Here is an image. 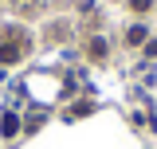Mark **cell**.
<instances>
[{
    "label": "cell",
    "mask_w": 157,
    "mask_h": 149,
    "mask_svg": "<svg viewBox=\"0 0 157 149\" xmlns=\"http://www.w3.org/2000/svg\"><path fill=\"white\" fill-rule=\"evenodd\" d=\"M20 51H24V47H20V39H16V36L0 39V63H4V67H12V63H20Z\"/></svg>",
    "instance_id": "obj_1"
},
{
    "label": "cell",
    "mask_w": 157,
    "mask_h": 149,
    "mask_svg": "<svg viewBox=\"0 0 157 149\" xmlns=\"http://www.w3.org/2000/svg\"><path fill=\"white\" fill-rule=\"evenodd\" d=\"M86 51H90V59H106V51H110V47H106V39H102V36H94L90 43H86Z\"/></svg>",
    "instance_id": "obj_3"
},
{
    "label": "cell",
    "mask_w": 157,
    "mask_h": 149,
    "mask_svg": "<svg viewBox=\"0 0 157 149\" xmlns=\"http://www.w3.org/2000/svg\"><path fill=\"white\" fill-rule=\"evenodd\" d=\"M153 4H157V0H130V8H134V12H149Z\"/></svg>",
    "instance_id": "obj_5"
},
{
    "label": "cell",
    "mask_w": 157,
    "mask_h": 149,
    "mask_svg": "<svg viewBox=\"0 0 157 149\" xmlns=\"http://www.w3.org/2000/svg\"><path fill=\"white\" fill-rule=\"evenodd\" d=\"M145 39H149V28H145V24H134V28L126 32V43H130V47H141Z\"/></svg>",
    "instance_id": "obj_2"
},
{
    "label": "cell",
    "mask_w": 157,
    "mask_h": 149,
    "mask_svg": "<svg viewBox=\"0 0 157 149\" xmlns=\"http://www.w3.org/2000/svg\"><path fill=\"white\" fill-rule=\"evenodd\" d=\"M16 130H20V118H16V114H4V118H0V133H4V137H12Z\"/></svg>",
    "instance_id": "obj_4"
},
{
    "label": "cell",
    "mask_w": 157,
    "mask_h": 149,
    "mask_svg": "<svg viewBox=\"0 0 157 149\" xmlns=\"http://www.w3.org/2000/svg\"><path fill=\"white\" fill-rule=\"evenodd\" d=\"M145 55H149V59H157V39H145Z\"/></svg>",
    "instance_id": "obj_6"
}]
</instances>
